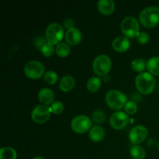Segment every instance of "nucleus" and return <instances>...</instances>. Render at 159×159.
Returning a JSON list of instances; mask_svg holds the SVG:
<instances>
[{"label":"nucleus","instance_id":"f257e3e1","mask_svg":"<svg viewBox=\"0 0 159 159\" xmlns=\"http://www.w3.org/2000/svg\"><path fill=\"white\" fill-rule=\"evenodd\" d=\"M156 85V82L151 73L141 72L138 75L135 79V86L137 89L141 93L148 95L152 93L154 91Z\"/></svg>","mask_w":159,"mask_h":159},{"label":"nucleus","instance_id":"f03ea898","mask_svg":"<svg viewBox=\"0 0 159 159\" xmlns=\"http://www.w3.org/2000/svg\"><path fill=\"white\" fill-rule=\"evenodd\" d=\"M139 20L141 24L147 28L156 26L159 23V8L155 6L144 8L140 12Z\"/></svg>","mask_w":159,"mask_h":159},{"label":"nucleus","instance_id":"7ed1b4c3","mask_svg":"<svg viewBox=\"0 0 159 159\" xmlns=\"http://www.w3.org/2000/svg\"><path fill=\"white\" fill-rule=\"evenodd\" d=\"M106 102L113 110H121L127 103V96L119 90H110L106 95Z\"/></svg>","mask_w":159,"mask_h":159},{"label":"nucleus","instance_id":"20e7f679","mask_svg":"<svg viewBox=\"0 0 159 159\" xmlns=\"http://www.w3.org/2000/svg\"><path fill=\"white\" fill-rule=\"evenodd\" d=\"M120 28L124 36L130 38L136 37L140 33L139 23L135 17L128 16L123 19L120 23Z\"/></svg>","mask_w":159,"mask_h":159},{"label":"nucleus","instance_id":"39448f33","mask_svg":"<svg viewBox=\"0 0 159 159\" xmlns=\"http://www.w3.org/2000/svg\"><path fill=\"white\" fill-rule=\"evenodd\" d=\"M111 67V59L107 54L98 55L93 62V71L99 76H107Z\"/></svg>","mask_w":159,"mask_h":159},{"label":"nucleus","instance_id":"423d86ee","mask_svg":"<svg viewBox=\"0 0 159 159\" xmlns=\"http://www.w3.org/2000/svg\"><path fill=\"white\" fill-rule=\"evenodd\" d=\"M64 37V28L58 23H50L45 30V37L48 42L53 44L61 43Z\"/></svg>","mask_w":159,"mask_h":159},{"label":"nucleus","instance_id":"0eeeda50","mask_svg":"<svg viewBox=\"0 0 159 159\" xmlns=\"http://www.w3.org/2000/svg\"><path fill=\"white\" fill-rule=\"evenodd\" d=\"M45 67L39 61H30L25 65L24 73L31 79H37L44 75Z\"/></svg>","mask_w":159,"mask_h":159},{"label":"nucleus","instance_id":"6e6552de","mask_svg":"<svg viewBox=\"0 0 159 159\" xmlns=\"http://www.w3.org/2000/svg\"><path fill=\"white\" fill-rule=\"evenodd\" d=\"M71 127L73 131L76 133L84 134L93 127V120L85 115H79L72 119Z\"/></svg>","mask_w":159,"mask_h":159},{"label":"nucleus","instance_id":"1a4fd4ad","mask_svg":"<svg viewBox=\"0 0 159 159\" xmlns=\"http://www.w3.org/2000/svg\"><path fill=\"white\" fill-rule=\"evenodd\" d=\"M51 113L49 107L42 104L34 107L31 113V118L37 124H42L50 119Z\"/></svg>","mask_w":159,"mask_h":159},{"label":"nucleus","instance_id":"9d476101","mask_svg":"<svg viewBox=\"0 0 159 159\" xmlns=\"http://www.w3.org/2000/svg\"><path fill=\"white\" fill-rule=\"evenodd\" d=\"M148 135V130L144 126L137 125L129 132V140L134 145H138L146 139Z\"/></svg>","mask_w":159,"mask_h":159},{"label":"nucleus","instance_id":"9b49d317","mask_svg":"<svg viewBox=\"0 0 159 159\" xmlns=\"http://www.w3.org/2000/svg\"><path fill=\"white\" fill-rule=\"evenodd\" d=\"M129 122V116L126 113L117 111L110 116V124L115 130H121L127 125Z\"/></svg>","mask_w":159,"mask_h":159},{"label":"nucleus","instance_id":"f8f14e48","mask_svg":"<svg viewBox=\"0 0 159 159\" xmlns=\"http://www.w3.org/2000/svg\"><path fill=\"white\" fill-rule=\"evenodd\" d=\"M130 46V40L128 37L125 36H118L114 40H113L112 43V47L116 52H125L129 49Z\"/></svg>","mask_w":159,"mask_h":159},{"label":"nucleus","instance_id":"ddd939ff","mask_svg":"<svg viewBox=\"0 0 159 159\" xmlns=\"http://www.w3.org/2000/svg\"><path fill=\"white\" fill-rule=\"evenodd\" d=\"M82 39V34L78 28L72 27L67 30L65 33V40L70 45H76L81 42Z\"/></svg>","mask_w":159,"mask_h":159},{"label":"nucleus","instance_id":"4468645a","mask_svg":"<svg viewBox=\"0 0 159 159\" xmlns=\"http://www.w3.org/2000/svg\"><path fill=\"white\" fill-rule=\"evenodd\" d=\"M54 92L49 88H42L38 93L39 101L43 105H51L54 102Z\"/></svg>","mask_w":159,"mask_h":159},{"label":"nucleus","instance_id":"2eb2a0df","mask_svg":"<svg viewBox=\"0 0 159 159\" xmlns=\"http://www.w3.org/2000/svg\"><path fill=\"white\" fill-rule=\"evenodd\" d=\"M97 9L103 15H110L115 9V2L113 0H99L97 2Z\"/></svg>","mask_w":159,"mask_h":159},{"label":"nucleus","instance_id":"dca6fc26","mask_svg":"<svg viewBox=\"0 0 159 159\" xmlns=\"http://www.w3.org/2000/svg\"><path fill=\"white\" fill-rule=\"evenodd\" d=\"M89 137L93 142H99L105 137V130L101 126L95 125L90 129Z\"/></svg>","mask_w":159,"mask_h":159},{"label":"nucleus","instance_id":"f3484780","mask_svg":"<svg viewBox=\"0 0 159 159\" xmlns=\"http://www.w3.org/2000/svg\"><path fill=\"white\" fill-rule=\"evenodd\" d=\"M75 85V80L71 75H65L61 78L59 82V88L63 92H68Z\"/></svg>","mask_w":159,"mask_h":159},{"label":"nucleus","instance_id":"a211bd4d","mask_svg":"<svg viewBox=\"0 0 159 159\" xmlns=\"http://www.w3.org/2000/svg\"><path fill=\"white\" fill-rule=\"evenodd\" d=\"M147 69L152 75L159 76V57H152L148 61Z\"/></svg>","mask_w":159,"mask_h":159},{"label":"nucleus","instance_id":"6ab92c4d","mask_svg":"<svg viewBox=\"0 0 159 159\" xmlns=\"http://www.w3.org/2000/svg\"><path fill=\"white\" fill-rule=\"evenodd\" d=\"M101 85H102V82H101L100 78L93 76L87 81L86 87L90 92L96 93L101 88Z\"/></svg>","mask_w":159,"mask_h":159},{"label":"nucleus","instance_id":"aec40b11","mask_svg":"<svg viewBox=\"0 0 159 159\" xmlns=\"http://www.w3.org/2000/svg\"><path fill=\"white\" fill-rule=\"evenodd\" d=\"M130 156L134 159H144L146 156V152L144 148L140 145H133L130 150Z\"/></svg>","mask_w":159,"mask_h":159},{"label":"nucleus","instance_id":"412c9836","mask_svg":"<svg viewBox=\"0 0 159 159\" xmlns=\"http://www.w3.org/2000/svg\"><path fill=\"white\" fill-rule=\"evenodd\" d=\"M16 152L10 147L2 148L0 149V159H16Z\"/></svg>","mask_w":159,"mask_h":159},{"label":"nucleus","instance_id":"4be33fe9","mask_svg":"<svg viewBox=\"0 0 159 159\" xmlns=\"http://www.w3.org/2000/svg\"><path fill=\"white\" fill-rule=\"evenodd\" d=\"M70 47L69 44L66 43H64V42H61L58 44L56 45L55 48V52L59 57H65L70 54Z\"/></svg>","mask_w":159,"mask_h":159},{"label":"nucleus","instance_id":"5701e85b","mask_svg":"<svg viewBox=\"0 0 159 159\" xmlns=\"http://www.w3.org/2000/svg\"><path fill=\"white\" fill-rule=\"evenodd\" d=\"M131 67L134 71L144 72V70L147 68V62L143 58H135L132 61Z\"/></svg>","mask_w":159,"mask_h":159},{"label":"nucleus","instance_id":"b1692460","mask_svg":"<svg viewBox=\"0 0 159 159\" xmlns=\"http://www.w3.org/2000/svg\"><path fill=\"white\" fill-rule=\"evenodd\" d=\"M40 51L43 54V56L45 57H51L54 54V51H55V48H54V44L50 43V42H47L41 48Z\"/></svg>","mask_w":159,"mask_h":159},{"label":"nucleus","instance_id":"393cba45","mask_svg":"<svg viewBox=\"0 0 159 159\" xmlns=\"http://www.w3.org/2000/svg\"><path fill=\"white\" fill-rule=\"evenodd\" d=\"M43 79L46 83L48 85H54L57 82V74L54 71H48L45 72L44 75H43Z\"/></svg>","mask_w":159,"mask_h":159},{"label":"nucleus","instance_id":"a878e982","mask_svg":"<svg viewBox=\"0 0 159 159\" xmlns=\"http://www.w3.org/2000/svg\"><path fill=\"white\" fill-rule=\"evenodd\" d=\"M92 120L97 124H102L106 120V114L102 110H96L92 115Z\"/></svg>","mask_w":159,"mask_h":159},{"label":"nucleus","instance_id":"bb28decb","mask_svg":"<svg viewBox=\"0 0 159 159\" xmlns=\"http://www.w3.org/2000/svg\"><path fill=\"white\" fill-rule=\"evenodd\" d=\"M50 111L54 114H60L64 111V104L60 101L54 102L50 106Z\"/></svg>","mask_w":159,"mask_h":159},{"label":"nucleus","instance_id":"cd10ccee","mask_svg":"<svg viewBox=\"0 0 159 159\" xmlns=\"http://www.w3.org/2000/svg\"><path fill=\"white\" fill-rule=\"evenodd\" d=\"M124 110L127 114L133 115L138 111V106H137L136 102H134V101H128L124 107Z\"/></svg>","mask_w":159,"mask_h":159},{"label":"nucleus","instance_id":"c85d7f7f","mask_svg":"<svg viewBox=\"0 0 159 159\" xmlns=\"http://www.w3.org/2000/svg\"><path fill=\"white\" fill-rule=\"evenodd\" d=\"M137 40L141 44H145L150 40V36L148 33L144 32V31H140L138 35L136 37Z\"/></svg>","mask_w":159,"mask_h":159},{"label":"nucleus","instance_id":"c756f323","mask_svg":"<svg viewBox=\"0 0 159 159\" xmlns=\"http://www.w3.org/2000/svg\"><path fill=\"white\" fill-rule=\"evenodd\" d=\"M47 42L48 41H47L46 39L43 38V37H37V38H35V40H34V44H35V46L37 47V48H39V49L40 50L42 47H43Z\"/></svg>","mask_w":159,"mask_h":159},{"label":"nucleus","instance_id":"7c9ffc66","mask_svg":"<svg viewBox=\"0 0 159 159\" xmlns=\"http://www.w3.org/2000/svg\"><path fill=\"white\" fill-rule=\"evenodd\" d=\"M63 24H64V26H65V27L66 28L67 30L71 29V28H72V27H75V26H74V25H75L74 20H71V19H69V18L65 19V20H64Z\"/></svg>","mask_w":159,"mask_h":159},{"label":"nucleus","instance_id":"2f4dec72","mask_svg":"<svg viewBox=\"0 0 159 159\" xmlns=\"http://www.w3.org/2000/svg\"><path fill=\"white\" fill-rule=\"evenodd\" d=\"M33 159H44L43 158H42V157H40V156H37V157H35V158H34Z\"/></svg>","mask_w":159,"mask_h":159}]
</instances>
